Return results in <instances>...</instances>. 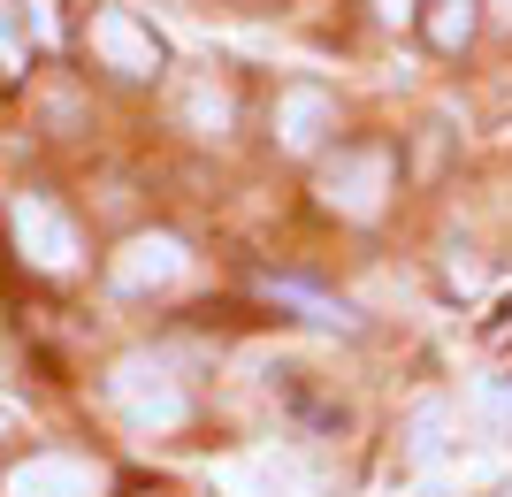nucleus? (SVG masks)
Returning a JSON list of instances; mask_svg holds the SVG:
<instances>
[{
	"mask_svg": "<svg viewBox=\"0 0 512 497\" xmlns=\"http://www.w3.org/2000/svg\"><path fill=\"white\" fill-rule=\"evenodd\" d=\"M268 123H276V146H283V153H321L329 138H337V92H321V85H283Z\"/></svg>",
	"mask_w": 512,
	"mask_h": 497,
	"instance_id": "7",
	"label": "nucleus"
},
{
	"mask_svg": "<svg viewBox=\"0 0 512 497\" xmlns=\"http://www.w3.org/2000/svg\"><path fill=\"white\" fill-rule=\"evenodd\" d=\"M31 46H23V0H0V77H23Z\"/></svg>",
	"mask_w": 512,
	"mask_h": 497,
	"instance_id": "12",
	"label": "nucleus"
},
{
	"mask_svg": "<svg viewBox=\"0 0 512 497\" xmlns=\"http://www.w3.org/2000/svg\"><path fill=\"white\" fill-rule=\"evenodd\" d=\"M107 406L123 413L138 436H169L192 421V398H184V383H176L153 352H123L115 368H107Z\"/></svg>",
	"mask_w": 512,
	"mask_h": 497,
	"instance_id": "2",
	"label": "nucleus"
},
{
	"mask_svg": "<svg viewBox=\"0 0 512 497\" xmlns=\"http://www.w3.org/2000/svg\"><path fill=\"white\" fill-rule=\"evenodd\" d=\"M23 31L31 46H62V0H23Z\"/></svg>",
	"mask_w": 512,
	"mask_h": 497,
	"instance_id": "14",
	"label": "nucleus"
},
{
	"mask_svg": "<svg viewBox=\"0 0 512 497\" xmlns=\"http://www.w3.org/2000/svg\"><path fill=\"white\" fill-rule=\"evenodd\" d=\"M314 192L337 222H375L390 207V192H398V153L383 138H344L337 153H321Z\"/></svg>",
	"mask_w": 512,
	"mask_h": 497,
	"instance_id": "1",
	"label": "nucleus"
},
{
	"mask_svg": "<svg viewBox=\"0 0 512 497\" xmlns=\"http://www.w3.org/2000/svg\"><path fill=\"white\" fill-rule=\"evenodd\" d=\"M474 406H482L490 436H512V375H490V383L474 390Z\"/></svg>",
	"mask_w": 512,
	"mask_h": 497,
	"instance_id": "13",
	"label": "nucleus"
},
{
	"mask_svg": "<svg viewBox=\"0 0 512 497\" xmlns=\"http://www.w3.org/2000/svg\"><path fill=\"white\" fill-rule=\"evenodd\" d=\"M490 16H497V23H512V0H497V8H490Z\"/></svg>",
	"mask_w": 512,
	"mask_h": 497,
	"instance_id": "17",
	"label": "nucleus"
},
{
	"mask_svg": "<svg viewBox=\"0 0 512 497\" xmlns=\"http://www.w3.org/2000/svg\"><path fill=\"white\" fill-rule=\"evenodd\" d=\"M85 39H92V54H100V69L130 77V85H153V77L169 69V46L153 39V23H138L130 8H100Z\"/></svg>",
	"mask_w": 512,
	"mask_h": 497,
	"instance_id": "6",
	"label": "nucleus"
},
{
	"mask_svg": "<svg viewBox=\"0 0 512 497\" xmlns=\"http://www.w3.org/2000/svg\"><path fill=\"white\" fill-rule=\"evenodd\" d=\"M184 268H192V253H184L176 230H138V238H123L115 253H107V291H123V299H153V291L184 283Z\"/></svg>",
	"mask_w": 512,
	"mask_h": 497,
	"instance_id": "4",
	"label": "nucleus"
},
{
	"mask_svg": "<svg viewBox=\"0 0 512 497\" xmlns=\"http://www.w3.org/2000/svg\"><path fill=\"white\" fill-rule=\"evenodd\" d=\"M474 23H482V0H421V31L436 54H467Z\"/></svg>",
	"mask_w": 512,
	"mask_h": 497,
	"instance_id": "9",
	"label": "nucleus"
},
{
	"mask_svg": "<svg viewBox=\"0 0 512 497\" xmlns=\"http://www.w3.org/2000/svg\"><path fill=\"white\" fill-rule=\"evenodd\" d=\"M115 475L92 452H31L0 475V497H107Z\"/></svg>",
	"mask_w": 512,
	"mask_h": 497,
	"instance_id": "5",
	"label": "nucleus"
},
{
	"mask_svg": "<svg viewBox=\"0 0 512 497\" xmlns=\"http://www.w3.org/2000/svg\"><path fill=\"white\" fill-rule=\"evenodd\" d=\"M8 429H16V406H0V436H8Z\"/></svg>",
	"mask_w": 512,
	"mask_h": 497,
	"instance_id": "16",
	"label": "nucleus"
},
{
	"mask_svg": "<svg viewBox=\"0 0 512 497\" xmlns=\"http://www.w3.org/2000/svg\"><path fill=\"white\" fill-rule=\"evenodd\" d=\"M436 452H444V398L413 406V421H406V459H436Z\"/></svg>",
	"mask_w": 512,
	"mask_h": 497,
	"instance_id": "11",
	"label": "nucleus"
},
{
	"mask_svg": "<svg viewBox=\"0 0 512 497\" xmlns=\"http://www.w3.org/2000/svg\"><path fill=\"white\" fill-rule=\"evenodd\" d=\"M375 16H383V23H413V16H421V0H375Z\"/></svg>",
	"mask_w": 512,
	"mask_h": 497,
	"instance_id": "15",
	"label": "nucleus"
},
{
	"mask_svg": "<svg viewBox=\"0 0 512 497\" xmlns=\"http://www.w3.org/2000/svg\"><path fill=\"white\" fill-rule=\"evenodd\" d=\"M8 238H16V260H31L39 276H69L77 253H85L77 222H69L46 192H16L8 199Z\"/></svg>",
	"mask_w": 512,
	"mask_h": 497,
	"instance_id": "3",
	"label": "nucleus"
},
{
	"mask_svg": "<svg viewBox=\"0 0 512 497\" xmlns=\"http://www.w3.org/2000/svg\"><path fill=\"white\" fill-rule=\"evenodd\" d=\"M268 299H283V306H299L306 322H337V329H352V314H344L337 299H321V291H306V283H260Z\"/></svg>",
	"mask_w": 512,
	"mask_h": 497,
	"instance_id": "10",
	"label": "nucleus"
},
{
	"mask_svg": "<svg viewBox=\"0 0 512 497\" xmlns=\"http://www.w3.org/2000/svg\"><path fill=\"white\" fill-rule=\"evenodd\" d=\"M176 123L192 130V138H230V123H237L230 85H214V77H184V92H176Z\"/></svg>",
	"mask_w": 512,
	"mask_h": 497,
	"instance_id": "8",
	"label": "nucleus"
}]
</instances>
